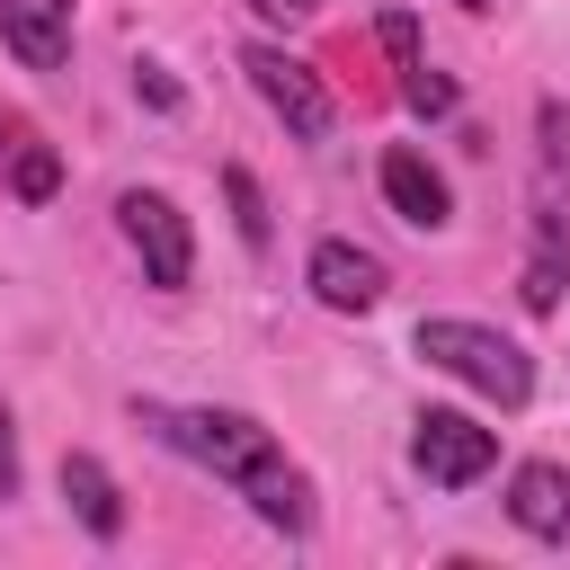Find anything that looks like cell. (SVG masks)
<instances>
[{
  "label": "cell",
  "mask_w": 570,
  "mask_h": 570,
  "mask_svg": "<svg viewBox=\"0 0 570 570\" xmlns=\"http://www.w3.org/2000/svg\"><path fill=\"white\" fill-rule=\"evenodd\" d=\"M134 419H142L169 454H187L196 472L232 481V490L258 508V525H276V534H312V481L285 463L276 428H258L249 410H178V401H134Z\"/></svg>",
  "instance_id": "6da1fadb"
},
{
  "label": "cell",
  "mask_w": 570,
  "mask_h": 570,
  "mask_svg": "<svg viewBox=\"0 0 570 570\" xmlns=\"http://www.w3.org/2000/svg\"><path fill=\"white\" fill-rule=\"evenodd\" d=\"M436 374H454V383H472L481 401H499V410H525L534 401V356L517 347V338H499L490 321H419V338H410Z\"/></svg>",
  "instance_id": "7a4b0ae2"
},
{
  "label": "cell",
  "mask_w": 570,
  "mask_h": 570,
  "mask_svg": "<svg viewBox=\"0 0 570 570\" xmlns=\"http://www.w3.org/2000/svg\"><path fill=\"white\" fill-rule=\"evenodd\" d=\"M525 249H570V107L534 98V178H525Z\"/></svg>",
  "instance_id": "3957f363"
},
{
  "label": "cell",
  "mask_w": 570,
  "mask_h": 570,
  "mask_svg": "<svg viewBox=\"0 0 570 570\" xmlns=\"http://www.w3.org/2000/svg\"><path fill=\"white\" fill-rule=\"evenodd\" d=\"M240 71H249V89L267 98V116H276L294 142H330L338 107H330V89H321V71H312V62H294V53H276V45H249V53H240Z\"/></svg>",
  "instance_id": "277c9868"
},
{
  "label": "cell",
  "mask_w": 570,
  "mask_h": 570,
  "mask_svg": "<svg viewBox=\"0 0 570 570\" xmlns=\"http://www.w3.org/2000/svg\"><path fill=\"white\" fill-rule=\"evenodd\" d=\"M116 223H125V240H134V258H142V276H151L160 294H178V285L196 276V232H187V214H178L160 187H125V196H116Z\"/></svg>",
  "instance_id": "5b68a950"
},
{
  "label": "cell",
  "mask_w": 570,
  "mask_h": 570,
  "mask_svg": "<svg viewBox=\"0 0 570 570\" xmlns=\"http://www.w3.org/2000/svg\"><path fill=\"white\" fill-rule=\"evenodd\" d=\"M410 428H419L410 454H419V472H428L436 490H472V481L499 463V428H481V419H463V410H419Z\"/></svg>",
  "instance_id": "8992f818"
},
{
  "label": "cell",
  "mask_w": 570,
  "mask_h": 570,
  "mask_svg": "<svg viewBox=\"0 0 570 570\" xmlns=\"http://www.w3.org/2000/svg\"><path fill=\"white\" fill-rule=\"evenodd\" d=\"M383 205H392L401 223H419V232H445V223H454V187H445V169H436L428 151H410V142L383 151Z\"/></svg>",
  "instance_id": "52a82bcc"
},
{
  "label": "cell",
  "mask_w": 570,
  "mask_h": 570,
  "mask_svg": "<svg viewBox=\"0 0 570 570\" xmlns=\"http://www.w3.org/2000/svg\"><path fill=\"white\" fill-rule=\"evenodd\" d=\"M374 36H383V53H392V71H401V98H410V116H454V80L428 62V45H419V18H410V9H383V18H374Z\"/></svg>",
  "instance_id": "ba28073f"
},
{
  "label": "cell",
  "mask_w": 570,
  "mask_h": 570,
  "mask_svg": "<svg viewBox=\"0 0 570 570\" xmlns=\"http://www.w3.org/2000/svg\"><path fill=\"white\" fill-rule=\"evenodd\" d=\"M508 517H517V534H534V543H570V472L561 463H517L508 472Z\"/></svg>",
  "instance_id": "9c48e42d"
},
{
  "label": "cell",
  "mask_w": 570,
  "mask_h": 570,
  "mask_svg": "<svg viewBox=\"0 0 570 570\" xmlns=\"http://www.w3.org/2000/svg\"><path fill=\"white\" fill-rule=\"evenodd\" d=\"M0 36L27 71H62L71 62V0H0Z\"/></svg>",
  "instance_id": "30bf717a"
},
{
  "label": "cell",
  "mask_w": 570,
  "mask_h": 570,
  "mask_svg": "<svg viewBox=\"0 0 570 570\" xmlns=\"http://www.w3.org/2000/svg\"><path fill=\"white\" fill-rule=\"evenodd\" d=\"M312 294L330 303V312H374V294H383V267L356 249V240H312Z\"/></svg>",
  "instance_id": "8fae6325"
},
{
  "label": "cell",
  "mask_w": 570,
  "mask_h": 570,
  "mask_svg": "<svg viewBox=\"0 0 570 570\" xmlns=\"http://www.w3.org/2000/svg\"><path fill=\"white\" fill-rule=\"evenodd\" d=\"M62 499H71V517H80L98 543L125 534V490H116V472H107L98 454H62Z\"/></svg>",
  "instance_id": "7c38bea8"
},
{
  "label": "cell",
  "mask_w": 570,
  "mask_h": 570,
  "mask_svg": "<svg viewBox=\"0 0 570 570\" xmlns=\"http://www.w3.org/2000/svg\"><path fill=\"white\" fill-rule=\"evenodd\" d=\"M561 285H570V249H525V276H517L525 312H561Z\"/></svg>",
  "instance_id": "4fadbf2b"
},
{
  "label": "cell",
  "mask_w": 570,
  "mask_h": 570,
  "mask_svg": "<svg viewBox=\"0 0 570 570\" xmlns=\"http://www.w3.org/2000/svg\"><path fill=\"white\" fill-rule=\"evenodd\" d=\"M223 196H232V223H240V240H249V249H267V196H258V178H249L240 160L223 169Z\"/></svg>",
  "instance_id": "5bb4252c"
},
{
  "label": "cell",
  "mask_w": 570,
  "mask_h": 570,
  "mask_svg": "<svg viewBox=\"0 0 570 570\" xmlns=\"http://www.w3.org/2000/svg\"><path fill=\"white\" fill-rule=\"evenodd\" d=\"M9 187H18V196H27V205H45V196H53V187H62V160H53V151H45V142H27V151H18V160H9Z\"/></svg>",
  "instance_id": "9a60e30c"
},
{
  "label": "cell",
  "mask_w": 570,
  "mask_h": 570,
  "mask_svg": "<svg viewBox=\"0 0 570 570\" xmlns=\"http://www.w3.org/2000/svg\"><path fill=\"white\" fill-rule=\"evenodd\" d=\"M134 98H142V107H160V116H178V80H169L160 62H134Z\"/></svg>",
  "instance_id": "2e32d148"
},
{
  "label": "cell",
  "mask_w": 570,
  "mask_h": 570,
  "mask_svg": "<svg viewBox=\"0 0 570 570\" xmlns=\"http://www.w3.org/2000/svg\"><path fill=\"white\" fill-rule=\"evenodd\" d=\"M0 499H18V428H9V410H0Z\"/></svg>",
  "instance_id": "e0dca14e"
},
{
  "label": "cell",
  "mask_w": 570,
  "mask_h": 570,
  "mask_svg": "<svg viewBox=\"0 0 570 570\" xmlns=\"http://www.w3.org/2000/svg\"><path fill=\"white\" fill-rule=\"evenodd\" d=\"M249 9H258V18H312L321 0H249Z\"/></svg>",
  "instance_id": "ac0fdd59"
},
{
  "label": "cell",
  "mask_w": 570,
  "mask_h": 570,
  "mask_svg": "<svg viewBox=\"0 0 570 570\" xmlns=\"http://www.w3.org/2000/svg\"><path fill=\"white\" fill-rule=\"evenodd\" d=\"M454 9H472V18H490V9H499V0H454Z\"/></svg>",
  "instance_id": "d6986e66"
}]
</instances>
